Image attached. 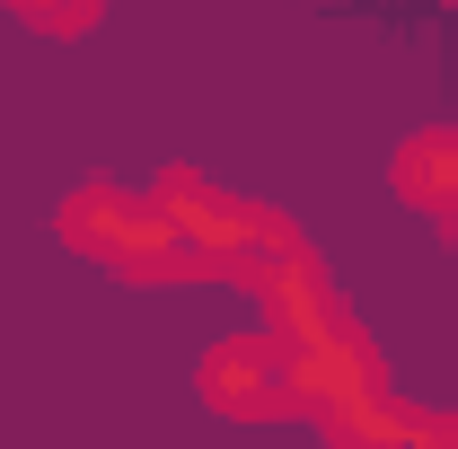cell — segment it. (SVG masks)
Here are the masks:
<instances>
[{"label": "cell", "instance_id": "3957f363", "mask_svg": "<svg viewBox=\"0 0 458 449\" xmlns=\"http://www.w3.org/2000/svg\"><path fill=\"white\" fill-rule=\"evenodd\" d=\"M397 185L423 203V212H450L458 221V132H423L397 150Z\"/></svg>", "mask_w": 458, "mask_h": 449}, {"label": "cell", "instance_id": "7a4b0ae2", "mask_svg": "<svg viewBox=\"0 0 458 449\" xmlns=\"http://www.w3.org/2000/svg\"><path fill=\"white\" fill-rule=\"evenodd\" d=\"M203 396L229 405V414H265V405H291V352L274 335H238V343H212L203 361Z\"/></svg>", "mask_w": 458, "mask_h": 449}, {"label": "cell", "instance_id": "6da1fadb", "mask_svg": "<svg viewBox=\"0 0 458 449\" xmlns=\"http://www.w3.org/2000/svg\"><path fill=\"white\" fill-rule=\"evenodd\" d=\"M62 238H71V247H89V256H106L114 274H132V282H168V274L194 265V256L176 247V229L159 221V203H150V194H114V185L71 194Z\"/></svg>", "mask_w": 458, "mask_h": 449}]
</instances>
